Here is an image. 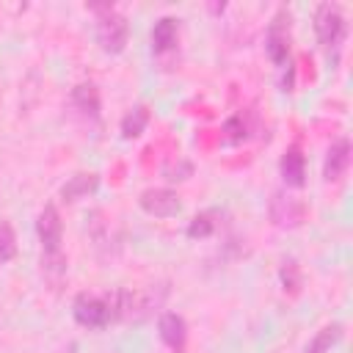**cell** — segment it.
I'll return each mask as SVG.
<instances>
[{
    "instance_id": "1",
    "label": "cell",
    "mask_w": 353,
    "mask_h": 353,
    "mask_svg": "<svg viewBox=\"0 0 353 353\" xmlns=\"http://www.w3.org/2000/svg\"><path fill=\"white\" fill-rule=\"evenodd\" d=\"M99 11V19H97V41L105 52L110 55H119L124 47H127V36H130V25H127V17L113 11L110 6L105 8H97Z\"/></svg>"
},
{
    "instance_id": "2",
    "label": "cell",
    "mask_w": 353,
    "mask_h": 353,
    "mask_svg": "<svg viewBox=\"0 0 353 353\" xmlns=\"http://www.w3.org/2000/svg\"><path fill=\"white\" fill-rule=\"evenodd\" d=\"M314 30H317V39L325 50H336L345 39V30H347V22H345L339 6L320 3L314 11Z\"/></svg>"
},
{
    "instance_id": "3",
    "label": "cell",
    "mask_w": 353,
    "mask_h": 353,
    "mask_svg": "<svg viewBox=\"0 0 353 353\" xmlns=\"http://www.w3.org/2000/svg\"><path fill=\"white\" fill-rule=\"evenodd\" d=\"M72 314L80 325L85 328H102L113 320V303L105 301V298H97V295H88V292H80L72 303Z\"/></svg>"
},
{
    "instance_id": "4",
    "label": "cell",
    "mask_w": 353,
    "mask_h": 353,
    "mask_svg": "<svg viewBox=\"0 0 353 353\" xmlns=\"http://www.w3.org/2000/svg\"><path fill=\"white\" fill-rule=\"evenodd\" d=\"M265 47H268V55L273 63L279 66H290V11H279L268 28V36H265Z\"/></svg>"
},
{
    "instance_id": "5",
    "label": "cell",
    "mask_w": 353,
    "mask_h": 353,
    "mask_svg": "<svg viewBox=\"0 0 353 353\" xmlns=\"http://www.w3.org/2000/svg\"><path fill=\"white\" fill-rule=\"evenodd\" d=\"M36 234L41 240L44 254L41 256H52V254H63L61 251V237H63V223H61V212L55 210V204H47L39 218H36Z\"/></svg>"
},
{
    "instance_id": "6",
    "label": "cell",
    "mask_w": 353,
    "mask_h": 353,
    "mask_svg": "<svg viewBox=\"0 0 353 353\" xmlns=\"http://www.w3.org/2000/svg\"><path fill=\"white\" fill-rule=\"evenodd\" d=\"M138 204L143 212H149L154 218H174L182 210V199L171 188H146L138 196Z\"/></svg>"
},
{
    "instance_id": "7",
    "label": "cell",
    "mask_w": 353,
    "mask_h": 353,
    "mask_svg": "<svg viewBox=\"0 0 353 353\" xmlns=\"http://www.w3.org/2000/svg\"><path fill=\"white\" fill-rule=\"evenodd\" d=\"M268 212H270V221H273L276 226H281V229H295V226H301V221H303V215H306V207H303V201H298V199H292V196L276 190V193L270 196V201H268Z\"/></svg>"
},
{
    "instance_id": "8",
    "label": "cell",
    "mask_w": 353,
    "mask_h": 353,
    "mask_svg": "<svg viewBox=\"0 0 353 353\" xmlns=\"http://www.w3.org/2000/svg\"><path fill=\"white\" fill-rule=\"evenodd\" d=\"M350 141L347 138H336L328 152H325V160H323V179L325 182H336L345 176L347 165H350Z\"/></svg>"
},
{
    "instance_id": "9",
    "label": "cell",
    "mask_w": 353,
    "mask_h": 353,
    "mask_svg": "<svg viewBox=\"0 0 353 353\" xmlns=\"http://www.w3.org/2000/svg\"><path fill=\"white\" fill-rule=\"evenodd\" d=\"M157 331H160V339L174 350V353H182L185 350V342H188V323L182 314L176 312H163L160 314V323H157Z\"/></svg>"
},
{
    "instance_id": "10",
    "label": "cell",
    "mask_w": 353,
    "mask_h": 353,
    "mask_svg": "<svg viewBox=\"0 0 353 353\" xmlns=\"http://www.w3.org/2000/svg\"><path fill=\"white\" fill-rule=\"evenodd\" d=\"M279 171H281V179L287 182V188H303V182H306V157H303L301 146H290L281 154Z\"/></svg>"
},
{
    "instance_id": "11",
    "label": "cell",
    "mask_w": 353,
    "mask_h": 353,
    "mask_svg": "<svg viewBox=\"0 0 353 353\" xmlns=\"http://www.w3.org/2000/svg\"><path fill=\"white\" fill-rule=\"evenodd\" d=\"M97 185H99V176H97V174H91V171L85 174V171H80V174H74V176L66 179V185L61 188V199H63V201H77V199L94 193Z\"/></svg>"
},
{
    "instance_id": "12",
    "label": "cell",
    "mask_w": 353,
    "mask_h": 353,
    "mask_svg": "<svg viewBox=\"0 0 353 353\" xmlns=\"http://www.w3.org/2000/svg\"><path fill=\"white\" fill-rule=\"evenodd\" d=\"M176 33H179L176 19H174V17H160V19L154 22V28H152V47H154V52H168V50H174Z\"/></svg>"
},
{
    "instance_id": "13",
    "label": "cell",
    "mask_w": 353,
    "mask_h": 353,
    "mask_svg": "<svg viewBox=\"0 0 353 353\" xmlns=\"http://www.w3.org/2000/svg\"><path fill=\"white\" fill-rule=\"evenodd\" d=\"M146 124H149V108L146 105H135L132 110H127L124 113V119H121V124H119V130H121V138H138L143 130H146Z\"/></svg>"
},
{
    "instance_id": "14",
    "label": "cell",
    "mask_w": 353,
    "mask_h": 353,
    "mask_svg": "<svg viewBox=\"0 0 353 353\" xmlns=\"http://www.w3.org/2000/svg\"><path fill=\"white\" fill-rule=\"evenodd\" d=\"M339 339H342V325H339V323L323 325V328L314 334V339L306 345L303 353H331V347H334Z\"/></svg>"
},
{
    "instance_id": "15",
    "label": "cell",
    "mask_w": 353,
    "mask_h": 353,
    "mask_svg": "<svg viewBox=\"0 0 353 353\" xmlns=\"http://www.w3.org/2000/svg\"><path fill=\"white\" fill-rule=\"evenodd\" d=\"M72 102H74L83 113H88V116H99V91H97L94 83H80V85H74V91H72Z\"/></svg>"
},
{
    "instance_id": "16",
    "label": "cell",
    "mask_w": 353,
    "mask_h": 353,
    "mask_svg": "<svg viewBox=\"0 0 353 353\" xmlns=\"http://www.w3.org/2000/svg\"><path fill=\"white\" fill-rule=\"evenodd\" d=\"M215 215L218 212H212V210H207V212H199L190 223H188V237H210L212 232H215V226H218V221H215Z\"/></svg>"
},
{
    "instance_id": "17",
    "label": "cell",
    "mask_w": 353,
    "mask_h": 353,
    "mask_svg": "<svg viewBox=\"0 0 353 353\" xmlns=\"http://www.w3.org/2000/svg\"><path fill=\"white\" fill-rule=\"evenodd\" d=\"M17 256V234L11 223H0V262H11Z\"/></svg>"
},
{
    "instance_id": "18",
    "label": "cell",
    "mask_w": 353,
    "mask_h": 353,
    "mask_svg": "<svg viewBox=\"0 0 353 353\" xmlns=\"http://www.w3.org/2000/svg\"><path fill=\"white\" fill-rule=\"evenodd\" d=\"M281 284H284V290H290V292H298L301 290V268H298V262H284L281 265Z\"/></svg>"
},
{
    "instance_id": "19",
    "label": "cell",
    "mask_w": 353,
    "mask_h": 353,
    "mask_svg": "<svg viewBox=\"0 0 353 353\" xmlns=\"http://www.w3.org/2000/svg\"><path fill=\"white\" fill-rule=\"evenodd\" d=\"M223 132H226V141H229V143H237V141H243V138L248 135V127H245L243 116H232V119H226Z\"/></svg>"
}]
</instances>
